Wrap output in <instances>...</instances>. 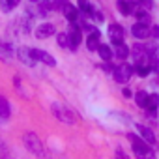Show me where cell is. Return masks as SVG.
Here are the masks:
<instances>
[{"mask_svg":"<svg viewBox=\"0 0 159 159\" xmlns=\"http://www.w3.org/2000/svg\"><path fill=\"white\" fill-rule=\"evenodd\" d=\"M81 39H83V36H81V28H79V25L73 21L71 25H69V47H77L79 43H81Z\"/></svg>","mask_w":159,"mask_h":159,"instance_id":"8992f818","label":"cell"},{"mask_svg":"<svg viewBox=\"0 0 159 159\" xmlns=\"http://www.w3.org/2000/svg\"><path fill=\"white\" fill-rule=\"evenodd\" d=\"M79 6H81V10L86 11V13H92L94 11V8L90 6V0H79Z\"/></svg>","mask_w":159,"mask_h":159,"instance_id":"603a6c76","label":"cell"},{"mask_svg":"<svg viewBox=\"0 0 159 159\" xmlns=\"http://www.w3.org/2000/svg\"><path fill=\"white\" fill-rule=\"evenodd\" d=\"M131 2H140V0H131Z\"/></svg>","mask_w":159,"mask_h":159,"instance_id":"4dcf8cb0","label":"cell"},{"mask_svg":"<svg viewBox=\"0 0 159 159\" xmlns=\"http://www.w3.org/2000/svg\"><path fill=\"white\" fill-rule=\"evenodd\" d=\"M52 34H54V25H51V23H43L36 28V38H39V39H45Z\"/></svg>","mask_w":159,"mask_h":159,"instance_id":"ba28073f","label":"cell"},{"mask_svg":"<svg viewBox=\"0 0 159 159\" xmlns=\"http://www.w3.org/2000/svg\"><path fill=\"white\" fill-rule=\"evenodd\" d=\"M118 10H120L122 15H133L137 6H135V2H131V0H118Z\"/></svg>","mask_w":159,"mask_h":159,"instance_id":"30bf717a","label":"cell"},{"mask_svg":"<svg viewBox=\"0 0 159 159\" xmlns=\"http://www.w3.org/2000/svg\"><path fill=\"white\" fill-rule=\"evenodd\" d=\"M131 34L135 36V38H139V39H144V38H148L150 36V30H148V25H144V23H135L133 25V28H131Z\"/></svg>","mask_w":159,"mask_h":159,"instance_id":"9c48e42d","label":"cell"},{"mask_svg":"<svg viewBox=\"0 0 159 159\" xmlns=\"http://www.w3.org/2000/svg\"><path fill=\"white\" fill-rule=\"evenodd\" d=\"M133 73V67L131 66H120V67H114V81L116 83H127L129 77Z\"/></svg>","mask_w":159,"mask_h":159,"instance_id":"277c9868","label":"cell"},{"mask_svg":"<svg viewBox=\"0 0 159 159\" xmlns=\"http://www.w3.org/2000/svg\"><path fill=\"white\" fill-rule=\"evenodd\" d=\"M32 2H38V0H32Z\"/></svg>","mask_w":159,"mask_h":159,"instance_id":"1f68e13d","label":"cell"},{"mask_svg":"<svg viewBox=\"0 0 159 159\" xmlns=\"http://www.w3.org/2000/svg\"><path fill=\"white\" fill-rule=\"evenodd\" d=\"M120 60H124V58H127V54H129V49L122 43V45H116V52H114Z\"/></svg>","mask_w":159,"mask_h":159,"instance_id":"ac0fdd59","label":"cell"},{"mask_svg":"<svg viewBox=\"0 0 159 159\" xmlns=\"http://www.w3.org/2000/svg\"><path fill=\"white\" fill-rule=\"evenodd\" d=\"M152 36H153V38H159V26H153V30H152Z\"/></svg>","mask_w":159,"mask_h":159,"instance_id":"f1b7e54d","label":"cell"},{"mask_svg":"<svg viewBox=\"0 0 159 159\" xmlns=\"http://www.w3.org/2000/svg\"><path fill=\"white\" fill-rule=\"evenodd\" d=\"M8 54H10V49H8V47H4L2 43H0V58H2V60H8V58H10Z\"/></svg>","mask_w":159,"mask_h":159,"instance_id":"484cf974","label":"cell"},{"mask_svg":"<svg viewBox=\"0 0 159 159\" xmlns=\"http://www.w3.org/2000/svg\"><path fill=\"white\" fill-rule=\"evenodd\" d=\"M52 114L60 120V122H64V124H75V116H73V112L67 109V107H64V105H60V103H52Z\"/></svg>","mask_w":159,"mask_h":159,"instance_id":"3957f363","label":"cell"},{"mask_svg":"<svg viewBox=\"0 0 159 159\" xmlns=\"http://www.w3.org/2000/svg\"><path fill=\"white\" fill-rule=\"evenodd\" d=\"M133 15H137V17H139V21H140V23H146V25H148V23H150V15H148V13H146V11H144V10H142V8H137V10H135V13H133Z\"/></svg>","mask_w":159,"mask_h":159,"instance_id":"e0dca14e","label":"cell"},{"mask_svg":"<svg viewBox=\"0 0 159 159\" xmlns=\"http://www.w3.org/2000/svg\"><path fill=\"white\" fill-rule=\"evenodd\" d=\"M116 159H127V157L124 155V152H122V150H118V157H116Z\"/></svg>","mask_w":159,"mask_h":159,"instance_id":"f546056e","label":"cell"},{"mask_svg":"<svg viewBox=\"0 0 159 159\" xmlns=\"http://www.w3.org/2000/svg\"><path fill=\"white\" fill-rule=\"evenodd\" d=\"M139 131H140V139H142L144 142H148V144H155V137H153L152 129H148V127H144V125H139Z\"/></svg>","mask_w":159,"mask_h":159,"instance_id":"7c38bea8","label":"cell"},{"mask_svg":"<svg viewBox=\"0 0 159 159\" xmlns=\"http://www.w3.org/2000/svg\"><path fill=\"white\" fill-rule=\"evenodd\" d=\"M19 58L23 62H26V66H32L36 62L34 56H32V52H30V49H19Z\"/></svg>","mask_w":159,"mask_h":159,"instance_id":"5bb4252c","label":"cell"},{"mask_svg":"<svg viewBox=\"0 0 159 159\" xmlns=\"http://www.w3.org/2000/svg\"><path fill=\"white\" fill-rule=\"evenodd\" d=\"M64 6H66L64 0H52V8L54 10H64Z\"/></svg>","mask_w":159,"mask_h":159,"instance_id":"4316f807","label":"cell"},{"mask_svg":"<svg viewBox=\"0 0 159 159\" xmlns=\"http://www.w3.org/2000/svg\"><path fill=\"white\" fill-rule=\"evenodd\" d=\"M109 36H111V39H112V43L114 45H122L124 41V30H122V26L120 25H116V23H112V25H109Z\"/></svg>","mask_w":159,"mask_h":159,"instance_id":"52a82bcc","label":"cell"},{"mask_svg":"<svg viewBox=\"0 0 159 159\" xmlns=\"http://www.w3.org/2000/svg\"><path fill=\"white\" fill-rule=\"evenodd\" d=\"M0 118H2V120L10 118V103L4 98H0Z\"/></svg>","mask_w":159,"mask_h":159,"instance_id":"2e32d148","label":"cell"},{"mask_svg":"<svg viewBox=\"0 0 159 159\" xmlns=\"http://www.w3.org/2000/svg\"><path fill=\"white\" fill-rule=\"evenodd\" d=\"M157 105H159V96H148V103H146V109H150V111H155L157 109Z\"/></svg>","mask_w":159,"mask_h":159,"instance_id":"d6986e66","label":"cell"},{"mask_svg":"<svg viewBox=\"0 0 159 159\" xmlns=\"http://www.w3.org/2000/svg\"><path fill=\"white\" fill-rule=\"evenodd\" d=\"M129 142H131V148H133V152L137 153L139 159H155V155H153V152L150 150L148 142H144V140L139 139L137 135L129 133Z\"/></svg>","mask_w":159,"mask_h":159,"instance_id":"6da1fadb","label":"cell"},{"mask_svg":"<svg viewBox=\"0 0 159 159\" xmlns=\"http://www.w3.org/2000/svg\"><path fill=\"white\" fill-rule=\"evenodd\" d=\"M58 45L69 47V38H67V34H58Z\"/></svg>","mask_w":159,"mask_h":159,"instance_id":"cb8c5ba5","label":"cell"},{"mask_svg":"<svg viewBox=\"0 0 159 159\" xmlns=\"http://www.w3.org/2000/svg\"><path fill=\"white\" fill-rule=\"evenodd\" d=\"M30 52H32L34 60H39V62H43V64H47V66H56L54 56H51L47 51H41V49H30Z\"/></svg>","mask_w":159,"mask_h":159,"instance_id":"5b68a950","label":"cell"},{"mask_svg":"<svg viewBox=\"0 0 159 159\" xmlns=\"http://www.w3.org/2000/svg\"><path fill=\"white\" fill-rule=\"evenodd\" d=\"M135 98H137V105L146 109V103H148V94H146V92H137V96H135Z\"/></svg>","mask_w":159,"mask_h":159,"instance_id":"ffe728a7","label":"cell"},{"mask_svg":"<svg viewBox=\"0 0 159 159\" xmlns=\"http://www.w3.org/2000/svg\"><path fill=\"white\" fill-rule=\"evenodd\" d=\"M25 146L34 153V155H39V157H47V152H45V146L41 142V139L36 135V133H26L25 135Z\"/></svg>","mask_w":159,"mask_h":159,"instance_id":"7a4b0ae2","label":"cell"},{"mask_svg":"<svg viewBox=\"0 0 159 159\" xmlns=\"http://www.w3.org/2000/svg\"><path fill=\"white\" fill-rule=\"evenodd\" d=\"M98 52H99V56H101V60H105V62H109L111 58H112V51H111V47L109 45H99L98 47Z\"/></svg>","mask_w":159,"mask_h":159,"instance_id":"4fadbf2b","label":"cell"},{"mask_svg":"<svg viewBox=\"0 0 159 159\" xmlns=\"http://www.w3.org/2000/svg\"><path fill=\"white\" fill-rule=\"evenodd\" d=\"M64 15L73 23V21H77V15H79V11H77V8H73L71 4H66L64 6Z\"/></svg>","mask_w":159,"mask_h":159,"instance_id":"9a60e30c","label":"cell"},{"mask_svg":"<svg viewBox=\"0 0 159 159\" xmlns=\"http://www.w3.org/2000/svg\"><path fill=\"white\" fill-rule=\"evenodd\" d=\"M51 6H52V2H49V0H41V4H39V10H41V13H49Z\"/></svg>","mask_w":159,"mask_h":159,"instance_id":"d4e9b609","label":"cell"},{"mask_svg":"<svg viewBox=\"0 0 159 159\" xmlns=\"http://www.w3.org/2000/svg\"><path fill=\"white\" fill-rule=\"evenodd\" d=\"M92 15H94L96 21H103V13L101 11H92Z\"/></svg>","mask_w":159,"mask_h":159,"instance_id":"83f0119b","label":"cell"},{"mask_svg":"<svg viewBox=\"0 0 159 159\" xmlns=\"http://www.w3.org/2000/svg\"><path fill=\"white\" fill-rule=\"evenodd\" d=\"M150 69H152L150 64H139V66H137V73H139L140 77H146V75L150 73Z\"/></svg>","mask_w":159,"mask_h":159,"instance_id":"7402d4cb","label":"cell"},{"mask_svg":"<svg viewBox=\"0 0 159 159\" xmlns=\"http://www.w3.org/2000/svg\"><path fill=\"white\" fill-rule=\"evenodd\" d=\"M99 39H101V34H99V30H94L88 38H86V47L90 49V51H98V47L101 45L99 43Z\"/></svg>","mask_w":159,"mask_h":159,"instance_id":"8fae6325","label":"cell"},{"mask_svg":"<svg viewBox=\"0 0 159 159\" xmlns=\"http://www.w3.org/2000/svg\"><path fill=\"white\" fill-rule=\"evenodd\" d=\"M17 2H19V0H0V6H2L4 11H10L11 8L17 6Z\"/></svg>","mask_w":159,"mask_h":159,"instance_id":"44dd1931","label":"cell"}]
</instances>
